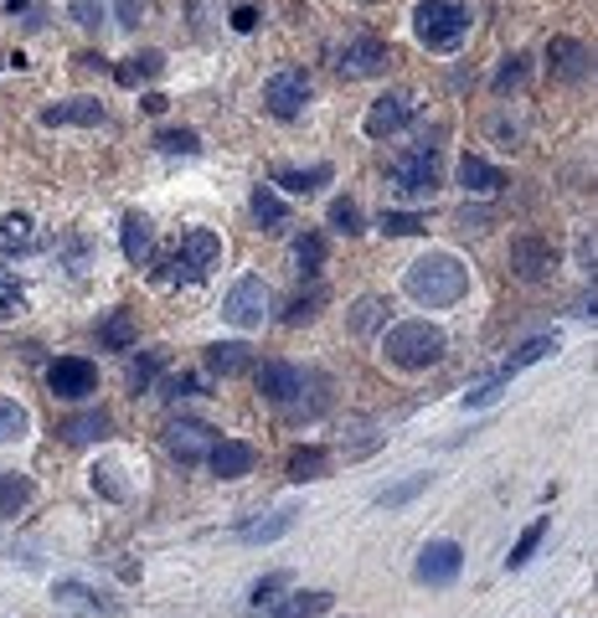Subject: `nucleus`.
Returning <instances> with one entry per match:
<instances>
[{
	"mask_svg": "<svg viewBox=\"0 0 598 618\" xmlns=\"http://www.w3.org/2000/svg\"><path fill=\"white\" fill-rule=\"evenodd\" d=\"M150 248H155V227H150V217H139V212H129L124 217V258L129 263H145L150 258Z\"/></svg>",
	"mask_w": 598,
	"mask_h": 618,
	"instance_id": "obj_24",
	"label": "nucleus"
},
{
	"mask_svg": "<svg viewBox=\"0 0 598 618\" xmlns=\"http://www.w3.org/2000/svg\"><path fill=\"white\" fill-rule=\"evenodd\" d=\"M212 443H217V434L206 428V423H171L166 428V453H171L176 464H202L206 453H212Z\"/></svg>",
	"mask_w": 598,
	"mask_h": 618,
	"instance_id": "obj_14",
	"label": "nucleus"
},
{
	"mask_svg": "<svg viewBox=\"0 0 598 618\" xmlns=\"http://www.w3.org/2000/svg\"><path fill=\"white\" fill-rule=\"evenodd\" d=\"M460 186L470 191V196H496L500 186H506V176H500L490 160H479V155H464V160H460Z\"/></svg>",
	"mask_w": 598,
	"mask_h": 618,
	"instance_id": "obj_19",
	"label": "nucleus"
},
{
	"mask_svg": "<svg viewBox=\"0 0 598 618\" xmlns=\"http://www.w3.org/2000/svg\"><path fill=\"white\" fill-rule=\"evenodd\" d=\"M279 587H290V577H284V572H274V577H263V583L253 587V603H258V608H263V603H274Z\"/></svg>",
	"mask_w": 598,
	"mask_h": 618,
	"instance_id": "obj_49",
	"label": "nucleus"
},
{
	"mask_svg": "<svg viewBox=\"0 0 598 618\" xmlns=\"http://www.w3.org/2000/svg\"><path fill=\"white\" fill-rule=\"evenodd\" d=\"M233 26H238V32H253V26H258V11H253V5H238V11H233Z\"/></svg>",
	"mask_w": 598,
	"mask_h": 618,
	"instance_id": "obj_50",
	"label": "nucleus"
},
{
	"mask_svg": "<svg viewBox=\"0 0 598 618\" xmlns=\"http://www.w3.org/2000/svg\"><path fill=\"white\" fill-rule=\"evenodd\" d=\"M103 346H114V351H124V346H135V325H129V315L124 310H114V315L103 319Z\"/></svg>",
	"mask_w": 598,
	"mask_h": 618,
	"instance_id": "obj_36",
	"label": "nucleus"
},
{
	"mask_svg": "<svg viewBox=\"0 0 598 618\" xmlns=\"http://www.w3.org/2000/svg\"><path fill=\"white\" fill-rule=\"evenodd\" d=\"M376 227L387 237H413V233H424V217H418V212H382Z\"/></svg>",
	"mask_w": 598,
	"mask_h": 618,
	"instance_id": "obj_42",
	"label": "nucleus"
},
{
	"mask_svg": "<svg viewBox=\"0 0 598 618\" xmlns=\"http://www.w3.org/2000/svg\"><path fill=\"white\" fill-rule=\"evenodd\" d=\"M393 186L403 196H433V186H439V145H413L393 160Z\"/></svg>",
	"mask_w": 598,
	"mask_h": 618,
	"instance_id": "obj_5",
	"label": "nucleus"
},
{
	"mask_svg": "<svg viewBox=\"0 0 598 618\" xmlns=\"http://www.w3.org/2000/svg\"><path fill=\"white\" fill-rule=\"evenodd\" d=\"M21 310H26V289H21L16 279L0 268V319H16Z\"/></svg>",
	"mask_w": 598,
	"mask_h": 618,
	"instance_id": "obj_39",
	"label": "nucleus"
},
{
	"mask_svg": "<svg viewBox=\"0 0 598 618\" xmlns=\"http://www.w3.org/2000/svg\"><path fill=\"white\" fill-rule=\"evenodd\" d=\"M548 72L557 83H583L588 72H594V52L573 42V36H552L548 42Z\"/></svg>",
	"mask_w": 598,
	"mask_h": 618,
	"instance_id": "obj_13",
	"label": "nucleus"
},
{
	"mask_svg": "<svg viewBox=\"0 0 598 618\" xmlns=\"http://www.w3.org/2000/svg\"><path fill=\"white\" fill-rule=\"evenodd\" d=\"M320 300H325L320 289H315L309 300H294V310H290V315H284V325H305V319H315V304H320Z\"/></svg>",
	"mask_w": 598,
	"mask_h": 618,
	"instance_id": "obj_47",
	"label": "nucleus"
},
{
	"mask_svg": "<svg viewBox=\"0 0 598 618\" xmlns=\"http://www.w3.org/2000/svg\"><path fill=\"white\" fill-rule=\"evenodd\" d=\"M387 310H393L387 300H376V294H366V300H361L357 310H351V330H357V335H372L376 325L387 319Z\"/></svg>",
	"mask_w": 598,
	"mask_h": 618,
	"instance_id": "obj_34",
	"label": "nucleus"
},
{
	"mask_svg": "<svg viewBox=\"0 0 598 618\" xmlns=\"http://www.w3.org/2000/svg\"><path fill=\"white\" fill-rule=\"evenodd\" d=\"M542 536H548V516H542V520H531L527 531L516 536L511 557H506V562H511V572H516V568H527V562H531V552H537V547H542Z\"/></svg>",
	"mask_w": 598,
	"mask_h": 618,
	"instance_id": "obj_33",
	"label": "nucleus"
},
{
	"mask_svg": "<svg viewBox=\"0 0 598 618\" xmlns=\"http://www.w3.org/2000/svg\"><path fill=\"white\" fill-rule=\"evenodd\" d=\"M330 227H336V233H346V237H357L361 233V206L357 201H330Z\"/></svg>",
	"mask_w": 598,
	"mask_h": 618,
	"instance_id": "obj_41",
	"label": "nucleus"
},
{
	"mask_svg": "<svg viewBox=\"0 0 598 618\" xmlns=\"http://www.w3.org/2000/svg\"><path fill=\"white\" fill-rule=\"evenodd\" d=\"M464 568V552L460 541H428L424 552H418V568H413V577L424 587H449L454 577H460Z\"/></svg>",
	"mask_w": 598,
	"mask_h": 618,
	"instance_id": "obj_9",
	"label": "nucleus"
},
{
	"mask_svg": "<svg viewBox=\"0 0 598 618\" xmlns=\"http://www.w3.org/2000/svg\"><path fill=\"white\" fill-rule=\"evenodd\" d=\"M263 310H269V289L258 284V279H238V284L227 289V300H223V319H227V325L253 330V325H263Z\"/></svg>",
	"mask_w": 598,
	"mask_h": 618,
	"instance_id": "obj_10",
	"label": "nucleus"
},
{
	"mask_svg": "<svg viewBox=\"0 0 598 618\" xmlns=\"http://www.w3.org/2000/svg\"><path fill=\"white\" fill-rule=\"evenodd\" d=\"M325 469H330V453H325V449H294L290 480H294V485H305V480H320Z\"/></svg>",
	"mask_w": 598,
	"mask_h": 618,
	"instance_id": "obj_28",
	"label": "nucleus"
},
{
	"mask_svg": "<svg viewBox=\"0 0 598 618\" xmlns=\"http://www.w3.org/2000/svg\"><path fill=\"white\" fill-rule=\"evenodd\" d=\"M444 351H449V335L439 325H428V319H403V325H393V330L382 335V356L403 371L439 367Z\"/></svg>",
	"mask_w": 598,
	"mask_h": 618,
	"instance_id": "obj_2",
	"label": "nucleus"
},
{
	"mask_svg": "<svg viewBox=\"0 0 598 618\" xmlns=\"http://www.w3.org/2000/svg\"><path fill=\"white\" fill-rule=\"evenodd\" d=\"M433 485V474H413V480H403V485H393V490H382V501L376 505H387V510H397V505H408V501H418L424 490Z\"/></svg>",
	"mask_w": 598,
	"mask_h": 618,
	"instance_id": "obj_35",
	"label": "nucleus"
},
{
	"mask_svg": "<svg viewBox=\"0 0 598 618\" xmlns=\"http://www.w3.org/2000/svg\"><path fill=\"white\" fill-rule=\"evenodd\" d=\"M253 382L269 402L290 407V402H300V392L309 386V377L300 367H290V361H263V367H253Z\"/></svg>",
	"mask_w": 598,
	"mask_h": 618,
	"instance_id": "obj_11",
	"label": "nucleus"
},
{
	"mask_svg": "<svg viewBox=\"0 0 598 618\" xmlns=\"http://www.w3.org/2000/svg\"><path fill=\"white\" fill-rule=\"evenodd\" d=\"M552 351H557V335H531L527 346H516V356H511V361H506V367H500V371H496V377H500V382H511L516 371H527V367H537V361H548V356H552Z\"/></svg>",
	"mask_w": 598,
	"mask_h": 618,
	"instance_id": "obj_22",
	"label": "nucleus"
},
{
	"mask_svg": "<svg viewBox=\"0 0 598 618\" xmlns=\"http://www.w3.org/2000/svg\"><path fill=\"white\" fill-rule=\"evenodd\" d=\"M206 464H212V474H217V480H242V474L253 469V449H248V443H238V438H217V443H212V453H206Z\"/></svg>",
	"mask_w": 598,
	"mask_h": 618,
	"instance_id": "obj_17",
	"label": "nucleus"
},
{
	"mask_svg": "<svg viewBox=\"0 0 598 618\" xmlns=\"http://www.w3.org/2000/svg\"><path fill=\"white\" fill-rule=\"evenodd\" d=\"M160 72H166V52H135V57H124L114 67V83L139 88V83H150V78H160Z\"/></svg>",
	"mask_w": 598,
	"mask_h": 618,
	"instance_id": "obj_20",
	"label": "nucleus"
},
{
	"mask_svg": "<svg viewBox=\"0 0 598 618\" xmlns=\"http://www.w3.org/2000/svg\"><path fill=\"white\" fill-rule=\"evenodd\" d=\"M160 367H166V351H145L135 367H129V386H135V392H145V386L160 377Z\"/></svg>",
	"mask_w": 598,
	"mask_h": 618,
	"instance_id": "obj_40",
	"label": "nucleus"
},
{
	"mask_svg": "<svg viewBox=\"0 0 598 618\" xmlns=\"http://www.w3.org/2000/svg\"><path fill=\"white\" fill-rule=\"evenodd\" d=\"M263 103H269V114L274 119H300L309 103V72H300V67H284V72H274L269 83H263Z\"/></svg>",
	"mask_w": 598,
	"mask_h": 618,
	"instance_id": "obj_7",
	"label": "nucleus"
},
{
	"mask_svg": "<svg viewBox=\"0 0 598 618\" xmlns=\"http://www.w3.org/2000/svg\"><path fill=\"white\" fill-rule=\"evenodd\" d=\"M552 268H557V248H552V237L521 233L511 243V273L521 279V284H542Z\"/></svg>",
	"mask_w": 598,
	"mask_h": 618,
	"instance_id": "obj_6",
	"label": "nucleus"
},
{
	"mask_svg": "<svg viewBox=\"0 0 598 618\" xmlns=\"http://www.w3.org/2000/svg\"><path fill=\"white\" fill-rule=\"evenodd\" d=\"M72 16H78V26H99V21H103V0H72Z\"/></svg>",
	"mask_w": 598,
	"mask_h": 618,
	"instance_id": "obj_48",
	"label": "nucleus"
},
{
	"mask_svg": "<svg viewBox=\"0 0 598 618\" xmlns=\"http://www.w3.org/2000/svg\"><path fill=\"white\" fill-rule=\"evenodd\" d=\"M166 103H171L166 93H145V114H166Z\"/></svg>",
	"mask_w": 598,
	"mask_h": 618,
	"instance_id": "obj_51",
	"label": "nucleus"
},
{
	"mask_svg": "<svg viewBox=\"0 0 598 618\" xmlns=\"http://www.w3.org/2000/svg\"><path fill=\"white\" fill-rule=\"evenodd\" d=\"M408 300H418L424 310H449V304H460L470 294V268L454 258V252H424L418 263L408 268Z\"/></svg>",
	"mask_w": 598,
	"mask_h": 618,
	"instance_id": "obj_1",
	"label": "nucleus"
},
{
	"mask_svg": "<svg viewBox=\"0 0 598 618\" xmlns=\"http://www.w3.org/2000/svg\"><path fill=\"white\" fill-rule=\"evenodd\" d=\"M413 124V99L408 93H382V99L366 109V119H361V130L372 134V139H387V134L408 130Z\"/></svg>",
	"mask_w": 598,
	"mask_h": 618,
	"instance_id": "obj_15",
	"label": "nucleus"
},
{
	"mask_svg": "<svg viewBox=\"0 0 598 618\" xmlns=\"http://www.w3.org/2000/svg\"><path fill=\"white\" fill-rule=\"evenodd\" d=\"M42 248V233L26 212H5L0 217V258H26V252Z\"/></svg>",
	"mask_w": 598,
	"mask_h": 618,
	"instance_id": "obj_16",
	"label": "nucleus"
},
{
	"mask_svg": "<svg viewBox=\"0 0 598 618\" xmlns=\"http://www.w3.org/2000/svg\"><path fill=\"white\" fill-rule=\"evenodd\" d=\"M294 263L305 268V273H320V263H325V237L320 233L300 237V243H294Z\"/></svg>",
	"mask_w": 598,
	"mask_h": 618,
	"instance_id": "obj_37",
	"label": "nucleus"
},
{
	"mask_svg": "<svg viewBox=\"0 0 598 618\" xmlns=\"http://www.w3.org/2000/svg\"><path fill=\"white\" fill-rule=\"evenodd\" d=\"M206 371H217V377H242V371H253V351H248L242 340L206 346Z\"/></svg>",
	"mask_w": 598,
	"mask_h": 618,
	"instance_id": "obj_21",
	"label": "nucleus"
},
{
	"mask_svg": "<svg viewBox=\"0 0 598 618\" xmlns=\"http://www.w3.org/2000/svg\"><path fill=\"white\" fill-rule=\"evenodd\" d=\"M521 78H527V57H506V67L496 72V93H511V88H521Z\"/></svg>",
	"mask_w": 598,
	"mask_h": 618,
	"instance_id": "obj_44",
	"label": "nucleus"
},
{
	"mask_svg": "<svg viewBox=\"0 0 598 618\" xmlns=\"http://www.w3.org/2000/svg\"><path fill=\"white\" fill-rule=\"evenodd\" d=\"M470 0H418L413 11V32L428 52H454L470 36Z\"/></svg>",
	"mask_w": 598,
	"mask_h": 618,
	"instance_id": "obj_3",
	"label": "nucleus"
},
{
	"mask_svg": "<svg viewBox=\"0 0 598 618\" xmlns=\"http://www.w3.org/2000/svg\"><path fill=\"white\" fill-rule=\"evenodd\" d=\"M57 598L68 608H78V614H120L114 603H99V593H88L83 583H57Z\"/></svg>",
	"mask_w": 598,
	"mask_h": 618,
	"instance_id": "obj_29",
	"label": "nucleus"
},
{
	"mask_svg": "<svg viewBox=\"0 0 598 618\" xmlns=\"http://www.w3.org/2000/svg\"><path fill=\"white\" fill-rule=\"evenodd\" d=\"M217 263H223V237L206 233V227H191V233L181 237V248L171 252V263H166L171 268L166 279H171V284H202Z\"/></svg>",
	"mask_w": 598,
	"mask_h": 618,
	"instance_id": "obj_4",
	"label": "nucleus"
},
{
	"mask_svg": "<svg viewBox=\"0 0 598 618\" xmlns=\"http://www.w3.org/2000/svg\"><path fill=\"white\" fill-rule=\"evenodd\" d=\"M26 428H32V418H26V407L11 397H0V443H16V438H26Z\"/></svg>",
	"mask_w": 598,
	"mask_h": 618,
	"instance_id": "obj_31",
	"label": "nucleus"
},
{
	"mask_svg": "<svg viewBox=\"0 0 598 618\" xmlns=\"http://www.w3.org/2000/svg\"><path fill=\"white\" fill-rule=\"evenodd\" d=\"M93 490H103L109 501H124V495H129V490L120 485V464H99V469H93Z\"/></svg>",
	"mask_w": 598,
	"mask_h": 618,
	"instance_id": "obj_43",
	"label": "nucleus"
},
{
	"mask_svg": "<svg viewBox=\"0 0 598 618\" xmlns=\"http://www.w3.org/2000/svg\"><path fill=\"white\" fill-rule=\"evenodd\" d=\"M325 181H330V166H309V170H284V176H279V186H284V191H294V196H309V191H320Z\"/></svg>",
	"mask_w": 598,
	"mask_h": 618,
	"instance_id": "obj_32",
	"label": "nucleus"
},
{
	"mask_svg": "<svg viewBox=\"0 0 598 618\" xmlns=\"http://www.w3.org/2000/svg\"><path fill=\"white\" fill-rule=\"evenodd\" d=\"M290 526H294V510H279V516H269V520H248L238 536L258 547V541H279V536L290 531Z\"/></svg>",
	"mask_w": 598,
	"mask_h": 618,
	"instance_id": "obj_30",
	"label": "nucleus"
},
{
	"mask_svg": "<svg viewBox=\"0 0 598 618\" xmlns=\"http://www.w3.org/2000/svg\"><path fill=\"white\" fill-rule=\"evenodd\" d=\"M42 124H78V130H88V124H103V103L99 99H68V103H52V109H42Z\"/></svg>",
	"mask_w": 598,
	"mask_h": 618,
	"instance_id": "obj_18",
	"label": "nucleus"
},
{
	"mask_svg": "<svg viewBox=\"0 0 598 618\" xmlns=\"http://www.w3.org/2000/svg\"><path fill=\"white\" fill-rule=\"evenodd\" d=\"M166 397H171V402L202 397V382H196V377H171V382H166Z\"/></svg>",
	"mask_w": 598,
	"mask_h": 618,
	"instance_id": "obj_46",
	"label": "nucleus"
},
{
	"mask_svg": "<svg viewBox=\"0 0 598 618\" xmlns=\"http://www.w3.org/2000/svg\"><path fill=\"white\" fill-rule=\"evenodd\" d=\"M330 593H290L284 603H274V618H320L330 614Z\"/></svg>",
	"mask_w": 598,
	"mask_h": 618,
	"instance_id": "obj_25",
	"label": "nucleus"
},
{
	"mask_svg": "<svg viewBox=\"0 0 598 618\" xmlns=\"http://www.w3.org/2000/svg\"><path fill=\"white\" fill-rule=\"evenodd\" d=\"M155 145H160L166 155H196V150H202L196 130H160V134H155Z\"/></svg>",
	"mask_w": 598,
	"mask_h": 618,
	"instance_id": "obj_38",
	"label": "nucleus"
},
{
	"mask_svg": "<svg viewBox=\"0 0 598 618\" xmlns=\"http://www.w3.org/2000/svg\"><path fill=\"white\" fill-rule=\"evenodd\" d=\"M26 505H32V480L5 469V474H0V516H21Z\"/></svg>",
	"mask_w": 598,
	"mask_h": 618,
	"instance_id": "obj_26",
	"label": "nucleus"
},
{
	"mask_svg": "<svg viewBox=\"0 0 598 618\" xmlns=\"http://www.w3.org/2000/svg\"><path fill=\"white\" fill-rule=\"evenodd\" d=\"M63 438L68 443H99V438H109V413H78V418L63 423Z\"/></svg>",
	"mask_w": 598,
	"mask_h": 618,
	"instance_id": "obj_27",
	"label": "nucleus"
},
{
	"mask_svg": "<svg viewBox=\"0 0 598 618\" xmlns=\"http://www.w3.org/2000/svg\"><path fill=\"white\" fill-rule=\"evenodd\" d=\"M47 386L57 392V397H88V392H99V367L93 361H83V356H57L47 367Z\"/></svg>",
	"mask_w": 598,
	"mask_h": 618,
	"instance_id": "obj_8",
	"label": "nucleus"
},
{
	"mask_svg": "<svg viewBox=\"0 0 598 618\" xmlns=\"http://www.w3.org/2000/svg\"><path fill=\"white\" fill-rule=\"evenodd\" d=\"M248 206H253V217H258L263 233H284V227H290V206L274 196V186H258Z\"/></svg>",
	"mask_w": 598,
	"mask_h": 618,
	"instance_id": "obj_23",
	"label": "nucleus"
},
{
	"mask_svg": "<svg viewBox=\"0 0 598 618\" xmlns=\"http://www.w3.org/2000/svg\"><path fill=\"white\" fill-rule=\"evenodd\" d=\"M114 21L120 26H139L145 21V0H114Z\"/></svg>",
	"mask_w": 598,
	"mask_h": 618,
	"instance_id": "obj_45",
	"label": "nucleus"
},
{
	"mask_svg": "<svg viewBox=\"0 0 598 618\" xmlns=\"http://www.w3.org/2000/svg\"><path fill=\"white\" fill-rule=\"evenodd\" d=\"M387 63H393V52H387V42H376V36H357V42H346L341 52V78H376V72H387Z\"/></svg>",
	"mask_w": 598,
	"mask_h": 618,
	"instance_id": "obj_12",
	"label": "nucleus"
}]
</instances>
